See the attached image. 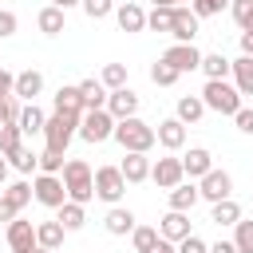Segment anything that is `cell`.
Listing matches in <instances>:
<instances>
[{
    "label": "cell",
    "instance_id": "11",
    "mask_svg": "<svg viewBox=\"0 0 253 253\" xmlns=\"http://www.w3.org/2000/svg\"><path fill=\"white\" fill-rule=\"evenodd\" d=\"M8 249H12V253H36V249H40L36 225H32L28 217H16V221L8 225Z\"/></svg>",
    "mask_w": 253,
    "mask_h": 253
},
{
    "label": "cell",
    "instance_id": "29",
    "mask_svg": "<svg viewBox=\"0 0 253 253\" xmlns=\"http://www.w3.org/2000/svg\"><path fill=\"white\" fill-rule=\"evenodd\" d=\"M233 87L241 95H253V55H237L233 59Z\"/></svg>",
    "mask_w": 253,
    "mask_h": 253
},
{
    "label": "cell",
    "instance_id": "9",
    "mask_svg": "<svg viewBox=\"0 0 253 253\" xmlns=\"http://www.w3.org/2000/svg\"><path fill=\"white\" fill-rule=\"evenodd\" d=\"M198 194H202V202H210V206H213V202H225V198H233V178L213 166V170L198 182Z\"/></svg>",
    "mask_w": 253,
    "mask_h": 253
},
{
    "label": "cell",
    "instance_id": "42",
    "mask_svg": "<svg viewBox=\"0 0 253 253\" xmlns=\"http://www.w3.org/2000/svg\"><path fill=\"white\" fill-rule=\"evenodd\" d=\"M20 146H24L20 126H0V154H12V150H20Z\"/></svg>",
    "mask_w": 253,
    "mask_h": 253
},
{
    "label": "cell",
    "instance_id": "48",
    "mask_svg": "<svg viewBox=\"0 0 253 253\" xmlns=\"http://www.w3.org/2000/svg\"><path fill=\"white\" fill-rule=\"evenodd\" d=\"M8 95H16V75L0 67V99H8Z\"/></svg>",
    "mask_w": 253,
    "mask_h": 253
},
{
    "label": "cell",
    "instance_id": "55",
    "mask_svg": "<svg viewBox=\"0 0 253 253\" xmlns=\"http://www.w3.org/2000/svg\"><path fill=\"white\" fill-rule=\"evenodd\" d=\"M4 178H8V158L0 154V186H4Z\"/></svg>",
    "mask_w": 253,
    "mask_h": 253
},
{
    "label": "cell",
    "instance_id": "16",
    "mask_svg": "<svg viewBox=\"0 0 253 253\" xmlns=\"http://www.w3.org/2000/svg\"><path fill=\"white\" fill-rule=\"evenodd\" d=\"M194 229H190V213H178V210H170L162 221H158V237H166V241H186Z\"/></svg>",
    "mask_w": 253,
    "mask_h": 253
},
{
    "label": "cell",
    "instance_id": "52",
    "mask_svg": "<svg viewBox=\"0 0 253 253\" xmlns=\"http://www.w3.org/2000/svg\"><path fill=\"white\" fill-rule=\"evenodd\" d=\"M0 221H4V225H12V221H16V213H12L4 202H0Z\"/></svg>",
    "mask_w": 253,
    "mask_h": 253
},
{
    "label": "cell",
    "instance_id": "57",
    "mask_svg": "<svg viewBox=\"0 0 253 253\" xmlns=\"http://www.w3.org/2000/svg\"><path fill=\"white\" fill-rule=\"evenodd\" d=\"M0 194H4V186H0Z\"/></svg>",
    "mask_w": 253,
    "mask_h": 253
},
{
    "label": "cell",
    "instance_id": "12",
    "mask_svg": "<svg viewBox=\"0 0 253 253\" xmlns=\"http://www.w3.org/2000/svg\"><path fill=\"white\" fill-rule=\"evenodd\" d=\"M182 170H186V182H202L210 170H213V154L206 146H190L182 154Z\"/></svg>",
    "mask_w": 253,
    "mask_h": 253
},
{
    "label": "cell",
    "instance_id": "54",
    "mask_svg": "<svg viewBox=\"0 0 253 253\" xmlns=\"http://www.w3.org/2000/svg\"><path fill=\"white\" fill-rule=\"evenodd\" d=\"M51 4H55V8H63V12H67V8H75V4H83V0H51Z\"/></svg>",
    "mask_w": 253,
    "mask_h": 253
},
{
    "label": "cell",
    "instance_id": "19",
    "mask_svg": "<svg viewBox=\"0 0 253 253\" xmlns=\"http://www.w3.org/2000/svg\"><path fill=\"white\" fill-rule=\"evenodd\" d=\"M119 170H123L126 186H138V182L150 178V158H146V154H126V158L119 162Z\"/></svg>",
    "mask_w": 253,
    "mask_h": 253
},
{
    "label": "cell",
    "instance_id": "49",
    "mask_svg": "<svg viewBox=\"0 0 253 253\" xmlns=\"http://www.w3.org/2000/svg\"><path fill=\"white\" fill-rule=\"evenodd\" d=\"M150 253H178V245H174V241H166V237H158V245H154Z\"/></svg>",
    "mask_w": 253,
    "mask_h": 253
},
{
    "label": "cell",
    "instance_id": "39",
    "mask_svg": "<svg viewBox=\"0 0 253 253\" xmlns=\"http://www.w3.org/2000/svg\"><path fill=\"white\" fill-rule=\"evenodd\" d=\"M229 12H233V24L241 32H253V0H233Z\"/></svg>",
    "mask_w": 253,
    "mask_h": 253
},
{
    "label": "cell",
    "instance_id": "31",
    "mask_svg": "<svg viewBox=\"0 0 253 253\" xmlns=\"http://www.w3.org/2000/svg\"><path fill=\"white\" fill-rule=\"evenodd\" d=\"M202 115H206V103H202V95H182V99H178V111H174V119H182V123L190 126V123H198Z\"/></svg>",
    "mask_w": 253,
    "mask_h": 253
},
{
    "label": "cell",
    "instance_id": "32",
    "mask_svg": "<svg viewBox=\"0 0 253 253\" xmlns=\"http://www.w3.org/2000/svg\"><path fill=\"white\" fill-rule=\"evenodd\" d=\"M67 233H75V229H83V221H87V210L79 206V202H63L59 206V217H55Z\"/></svg>",
    "mask_w": 253,
    "mask_h": 253
},
{
    "label": "cell",
    "instance_id": "3",
    "mask_svg": "<svg viewBox=\"0 0 253 253\" xmlns=\"http://www.w3.org/2000/svg\"><path fill=\"white\" fill-rule=\"evenodd\" d=\"M202 103H206V111H217V115H237L241 111V91L229 83V79H206V87H202Z\"/></svg>",
    "mask_w": 253,
    "mask_h": 253
},
{
    "label": "cell",
    "instance_id": "15",
    "mask_svg": "<svg viewBox=\"0 0 253 253\" xmlns=\"http://www.w3.org/2000/svg\"><path fill=\"white\" fill-rule=\"evenodd\" d=\"M154 134H158V146H162V150H170V154L186 146V123H182V119H162Z\"/></svg>",
    "mask_w": 253,
    "mask_h": 253
},
{
    "label": "cell",
    "instance_id": "56",
    "mask_svg": "<svg viewBox=\"0 0 253 253\" xmlns=\"http://www.w3.org/2000/svg\"><path fill=\"white\" fill-rule=\"evenodd\" d=\"M36 253H51V249H36Z\"/></svg>",
    "mask_w": 253,
    "mask_h": 253
},
{
    "label": "cell",
    "instance_id": "21",
    "mask_svg": "<svg viewBox=\"0 0 253 253\" xmlns=\"http://www.w3.org/2000/svg\"><path fill=\"white\" fill-rule=\"evenodd\" d=\"M32 198H36V194H32V182H12V186H4V194H0V202H4L16 217H20V210H24Z\"/></svg>",
    "mask_w": 253,
    "mask_h": 253
},
{
    "label": "cell",
    "instance_id": "2",
    "mask_svg": "<svg viewBox=\"0 0 253 253\" xmlns=\"http://www.w3.org/2000/svg\"><path fill=\"white\" fill-rule=\"evenodd\" d=\"M63 186H67V202L87 206V202L95 198V170H91L83 158H67V166H63Z\"/></svg>",
    "mask_w": 253,
    "mask_h": 253
},
{
    "label": "cell",
    "instance_id": "44",
    "mask_svg": "<svg viewBox=\"0 0 253 253\" xmlns=\"http://www.w3.org/2000/svg\"><path fill=\"white\" fill-rule=\"evenodd\" d=\"M79 8H83L91 20H103V16H111V12H115V0H83Z\"/></svg>",
    "mask_w": 253,
    "mask_h": 253
},
{
    "label": "cell",
    "instance_id": "50",
    "mask_svg": "<svg viewBox=\"0 0 253 253\" xmlns=\"http://www.w3.org/2000/svg\"><path fill=\"white\" fill-rule=\"evenodd\" d=\"M210 253H237V245H233V241H213Z\"/></svg>",
    "mask_w": 253,
    "mask_h": 253
},
{
    "label": "cell",
    "instance_id": "7",
    "mask_svg": "<svg viewBox=\"0 0 253 253\" xmlns=\"http://www.w3.org/2000/svg\"><path fill=\"white\" fill-rule=\"evenodd\" d=\"M32 194H36V202H40V206H47V210H59V206L67 202L63 174H36V182H32Z\"/></svg>",
    "mask_w": 253,
    "mask_h": 253
},
{
    "label": "cell",
    "instance_id": "17",
    "mask_svg": "<svg viewBox=\"0 0 253 253\" xmlns=\"http://www.w3.org/2000/svg\"><path fill=\"white\" fill-rule=\"evenodd\" d=\"M107 111L115 115V123H123V119H134V115H138V95H134L130 87H123V91H111V99H107Z\"/></svg>",
    "mask_w": 253,
    "mask_h": 253
},
{
    "label": "cell",
    "instance_id": "22",
    "mask_svg": "<svg viewBox=\"0 0 253 253\" xmlns=\"http://www.w3.org/2000/svg\"><path fill=\"white\" fill-rule=\"evenodd\" d=\"M198 202H202L198 182H182V186H174V190H170V210H178V213H190Z\"/></svg>",
    "mask_w": 253,
    "mask_h": 253
},
{
    "label": "cell",
    "instance_id": "35",
    "mask_svg": "<svg viewBox=\"0 0 253 253\" xmlns=\"http://www.w3.org/2000/svg\"><path fill=\"white\" fill-rule=\"evenodd\" d=\"M146 28L150 32H174V8H150L146 12Z\"/></svg>",
    "mask_w": 253,
    "mask_h": 253
},
{
    "label": "cell",
    "instance_id": "5",
    "mask_svg": "<svg viewBox=\"0 0 253 253\" xmlns=\"http://www.w3.org/2000/svg\"><path fill=\"white\" fill-rule=\"evenodd\" d=\"M115 115L103 107V111H87L83 119H79V138L83 142H91V146H99V142H107V138H115Z\"/></svg>",
    "mask_w": 253,
    "mask_h": 253
},
{
    "label": "cell",
    "instance_id": "24",
    "mask_svg": "<svg viewBox=\"0 0 253 253\" xmlns=\"http://www.w3.org/2000/svg\"><path fill=\"white\" fill-rule=\"evenodd\" d=\"M79 95H83V107H87V111H103L107 99H111V91H107L99 79H83V83H79Z\"/></svg>",
    "mask_w": 253,
    "mask_h": 253
},
{
    "label": "cell",
    "instance_id": "40",
    "mask_svg": "<svg viewBox=\"0 0 253 253\" xmlns=\"http://www.w3.org/2000/svg\"><path fill=\"white\" fill-rule=\"evenodd\" d=\"M20 99L16 95H8V99H0V126H16L20 123Z\"/></svg>",
    "mask_w": 253,
    "mask_h": 253
},
{
    "label": "cell",
    "instance_id": "28",
    "mask_svg": "<svg viewBox=\"0 0 253 253\" xmlns=\"http://www.w3.org/2000/svg\"><path fill=\"white\" fill-rule=\"evenodd\" d=\"M210 221H213V225H237V221H241V206H237L233 198L213 202V206H210Z\"/></svg>",
    "mask_w": 253,
    "mask_h": 253
},
{
    "label": "cell",
    "instance_id": "47",
    "mask_svg": "<svg viewBox=\"0 0 253 253\" xmlns=\"http://www.w3.org/2000/svg\"><path fill=\"white\" fill-rule=\"evenodd\" d=\"M233 123H237L241 134H253V111H249V107H241V111L233 115Z\"/></svg>",
    "mask_w": 253,
    "mask_h": 253
},
{
    "label": "cell",
    "instance_id": "36",
    "mask_svg": "<svg viewBox=\"0 0 253 253\" xmlns=\"http://www.w3.org/2000/svg\"><path fill=\"white\" fill-rule=\"evenodd\" d=\"M233 245H237V253H253V217H241L233 225Z\"/></svg>",
    "mask_w": 253,
    "mask_h": 253
},
{
    "label": "cell",
    "instance_id": "13",
    "mask_svg": "<svg viewBox=\"0 0 253 253\" xmlns=\"http://www.w3.org/2000/svg\"><path fill=\"white\" fill-rule=\"evenodd\" d=\"M198 32H202V20L194 16V8H186V4H182V8H174V32H170V36H174V43H194V36H198Z\"/></svg>",
    "mask_w": 253,
    "mask_h": 253
},
{
    "label": "cell",
    "instance_id": "14",
    "mask_svg": "<svg viewBox=\"0 0 253 253\" xmlns=\"http://www.w3.org/2000/svg\"><path fill=\"white\" fill-rule=\"evenodd\" d=\"M103 229H107L111 237H126V233H134V229H138V217H134L126 206H111V210H107V217H103Z\"/></svg>",
    "mask_w": 253,
    "mask_h": 253
},
{
    "label": "cell",
    "instance_id": "34",
    "mask_svg": "<svg viewBox=\"0 0 253 253\" xmlns=\"http://www.w3.org/2000/svg\"><path fill=\"white\" fill-rule=\"evenodd\" d=\"M99 83H103L107 91H123V87H126V63H107L103 75H99Z\"/></svg>",
    "mask_w": 253,
    "mask_h": 253
},
{
    "label": "cell",
    "instance_id": "37",
    "mask_svg": "<svg viewBox=\"0 0 253 253\" xmlns=\"http://www.w3.org/2000/svg\"><path fill=\"white\" fill-rule=\"evenodd\" d=\"M150 83H154V87H174V83H178V71H174L170 63L154 59V63H150Z\"/></svg>",
    "mask_w": 253,
    "mask_h": 253
},
{
    "label": "cell",
    "instance_id": "46",
    "mask_svg": "<svg viewBox=\"0 0 253 253\" xmlns=\"http://www.w3.org/2000/svg\"><path fill=\"white\" fill-rule=\"evenodd\" d=\"M178 253H210V245H206L198 233H190L186 241H178Z\"/></svg>",
    "mask_w": 253,
    "mask_h": 253
},
{
    "label": "cell",
    "instance_id": "53",
    "mask_svg": "<svg viewBox=\"0 0 253 253\" xmlns=\"http://www.w3.org/2000/svg\"><path fill=\"white\" fill-rule=\"evenodd\" d=\"M150 4H154V8H182L186 0H150Z\"/></svg>",
    "mask_w": 253,
    "mask_h": 253
},
{
    "label": "cell",
    "instance_id": "23",
    "mask_svg": "<svg viewBox=\"0 0 253 253\" xmlns=\"http://www.w3.org/2000/svg\"><path fill=\"white\" fill-rule=\"evenodd\" d=\"M206 79H229L233 75V59H225L221 51H210V55H202V67H198Z\"/></svg>",
    "mask_w": 253,
    "mask_h": 253
},
{
    "label": "cell",
    "instance_id": "33",
    "mask_svg": "<svg viewBox=\"0 0 253 253\" xmlns=\"http://www.w3.org/2000/svg\"><path fill=\"white\" fill-rule=\"evenodd\" d=\"M8 158V166H16L20 174H32V170H40V154L32 150V146H20V150H12V154H4Z\"/></svg>",
    "mask_w": 253,
    "mask_h": 253
},
{
    "label": "cell",
    "instance_id": "8",
    "mask_svg": "<svg viewBox=\"0 0 253 253\" xmlns=\"http://www.w3.org/2000/svg\"><path fill=\"white\" fill-rule=\"evenodd\" d=\"M150 182H154L158 190H174V186H182V182H186V170H182V158H174V154H166V158H158V162H150Z\"/></svg>",
    "mask_w": 253,
    "mask_h": 253
},
{
    "label": "cell",
    "instance_id": "25",
    "mask_svg": "<svg viewBox=\"0 0 253 253\" xmlns=\"http://www.w3.org/2000/svg\"><path fill=\"white\" fill-rule=\"evenodd\" d=\"M40 91H43V75H40V71H32V67H28V71H20V75H16V99L36 103V95H40Z\"/></svg>",
    "mask_w": 253,
    "mask_h": 253
},
{
    "label": "cell",
    "instance_id": "10",
    "mask_svg": "<svg viewBox=\"0 0 253 253\" xmlns=\"http://www.w3.org/2000/svg\"><path fill=\"white\" fill-rule=\"evenodd\" d=\"M162 63H170L178 75H186V71H198V67H202V51H198L194 43H170V47L162 51Z\"/></svg>",
    "mask_w": 253,
    "mask_h": 253
},
{
    "label": "cell",
    "instance_id": "4",
    "mask_svg": "<svg viewBox=\"0 0 253 253\" xmlns=\"http://www.w3.org/2000/svg\"><path fill=\"white\" fill-rule=\"evenodd\" d=\"M75 134H79V115H59V111L47 115V126H43V142H47V150L67 154V146H71Z\"/></svg>",
    "mask_w": 253,
    "mask_h": 253
},
{
    "label": "cell",
    "instance_id": "30",
    "mask_svg": "<svg viewBox=\"0 0 253 253\" xmlns=\"http://www.w3.org/2000/svg\"><path fill=\"white\" fill-rule=\"evenodd\" d=\"M36 28H40L43 36H59V32H63V8H55V4L40 8V16H36Z\"/></svg>",
    "mask_w": 253,
    "mask_h": 253
},
{
    "label": "cell",
    "instance_id": "45",
    "mask_svg": "<svg viewBox=\"0 0 253 253\" xmlns=\"http://www.w3.org/2000/svg\"><path fill=\"white\" fill-rule=\"evenodd\" d=\"M16 28H20V20H16V12H8V8H0V40H8V36H16Z\"/></svg>",
    "mask_w": 253,
    "mask_h": 253
},
{
    "label": "cell",
    "instance_id": "26",
    "mask_svg": "<svg viewBox=\"0 0 253 253\" xmlns=\"http://www.w3.org/2000/svg\"><path fill=\"white\" fill-rule=\"evenodd\" d=\"M16 126H20V134H32V138H36V134H43V126H47V115H43L36 103H28V107L20 111V123H16Z\"/></svg>",
    "mask_w": 253,
    "mask_h": 253
},
{
    "label": "cell",
    "instance_id": "43",
    "mask_svg": "<svg viewBox=\"0 0 253 253\" xmlns=\"http://www.w3.org/2000/svg\"><path fill=\"white\" fill-rule=\"evenodd\" d=\"M63 154H55V150H43L40 154V174H63Z\"/></svg>",
    "mask_w": 253,
    "mask_h": 253
},
{
    "label": "cell",
    "instance_id": "51",
    "mask_svg": "<svg viewBox=\"0 0 253 253\" xmlns=\"http://www.w3.org/2000/svg\"><path fill=\"white\" fill-rule=\"evenodd\" d=\"M241 55H253V32H241Z\"/></svg>",
    "mask_w": 253,
    "mask_h": 253
},
{
    "label": "cell",
    "instance_id": "27",
    "mask_svg": "<svg viewBox=\"0 0 253 253\" xmlns=\"http://www.w3.org/2000/svg\"><path fill=\"white\" fill-rule=\"evenodd\" d=\"M63 233H67V229H63L59 221H36V241H40V249H51V253H55V249L63 245Z\"/></svg>",
    "mask_w": 253,
    "mask_h": 253
},
{
    "label": "cell",
    "instance_id": "6",
    "mask_svg": "<svg viewBox=\"0 0 253 253\" xmlns=\"http://www.w3.org/2000/svg\"><path fill=\"white\" fill-rule=\"evenodd\" d=\"M126 194V178L119 166H99L95 170V198L107 206H119V198Z\"/></svg>",
    "mask_w": 253,
    "mask_h": 253
},
{
    "label": "cell",
    "instance_id": "20",
    "mask_svg": "<svg viewBox=\"0 0 253 253\" xmlns=\"http://www.w3.org/2000/svg\"><path fill=\"white\" fill-rule=\"evenodd\" d=\"M115 20H119L123 32H146V12H142L138 4H130V0L115 8Z\"/></svg>",
    "mask_w": 253,
    "mask_h": 253
},
{
    "label": "cell",
    "instance_id": "1",
    "mask_svg": "<svg viewBox=\"0 0 253 253\" xmlns=\"http://www.w3.org/2000/svg\"><path fill=\"white\" fill-rule=\"evenodd\" d=\"M115 142L123 146V154H150V146L158 142V134H154L150 123H142V119L134 115V119H123V123L115 126Z\"/></svg>",
    "mask_w": 253,
    "mask_h": 253
},
{
    "label": "cell",
    "instance_id": "41",
    "mask_svg": "<svg viewBox=\"0 0 253 253\" xmlns=\"http://www.w3.org/2000/svg\"><path fill=\"white\" fill-rule=\"evenodd\" d=\"M233 0H190V8H194V16L198 20H206V16H221V8H229Z\"/></svg>",
    "mask_w": 253,
    "mask_h": 253
},
{
    "label": "cell",
    "instance_id": "18",
    "mask_svg": "<svg viewBox=\"0 0 253 253\" xmlns=\"http://www.w3.org/2000/svg\"><path fill=\"white\" fill-rule=\"evenodd\" d=\"M51 107L59 111V115H87V107H83V95H79V83L75 87H59L55 95H51Z\"/></svg>",
    "mask_w": 253,
    "mask_h": 253
},
{
    "label": "cell",
    "instance_id": "38",
    "mask_svg": "<svg viewBox=\"0 0 253 253\" xmlns=\"http://www.w3.org/2000/svg\"><path fill=\"white\" fill-rule=\"evenodd\" d=\"M130 241H134V253H150V249L158 245V229H154V225H138V229L130 233Z\"/></svg>",
    "mask_w": 253,
    "mask_h": 253
}]
</instances>
